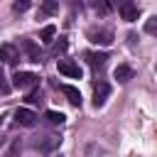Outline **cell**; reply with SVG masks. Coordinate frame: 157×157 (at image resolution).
<instances>
[{
    "mask_svg": "<svg viewBox=\"0 0 157 157\" xmlns=\"http://www.w3.org/2000/svg\"><path fill=\"white\" fill-rule=\"evenodd\" d=\"M20 150H22V142H20V140H15V142H12V147L7 150V155H5V157H17V155H20Z\"/></svg>",
    "mask_w": 157,
    "mask_h": 157,
    "instance_id": "9a60e30c",
    "label": "cell"
},
{
    "mask_svg": "<svg viewBox=\"0 0 157 157\" xmlns=\"http://www.w3.org/2000/svg\"><path fill=\"white\" fill-rule=\"evenodd\" d=\"M42 10H44V12H56V10H59V2H44Z\"/></svg>",
    "mask_w": 157,
    "mask_h": 157,
    "instance_id": "d6986e66",
    "label": "cell"
},
{
    "mask_svg": "<svg viewBox=\"0 0 157 157\" xmlns=\"http://www.w3.org/2000/svg\"><path fill=\"white\" fill-rule=\"evenodd\" d=\"M54 34H56V27H54V25H47V27L42 29V42H52Z\"/></svg>",
    "mask_w": 157,
    "mask_h": 157,
    "instance_id": "5bb4252c",
    "label": "cell"
},
{
    "mask_svg": "<svg viewBox=\"0 0 157 157\" xmlns=\"http://www.w3.org/2000/svg\"><path fill=\"white\" fill-rule=\"evenodd\" d=\"M118 12H120V17H123L125 22H135V20L140 17V7H137L135 2H130V0L120 2V5H118Z\"/></svg>",
    "mask_w": 157,
    "mask_h": 157,
    "instance_id": "3957f363",
    "label": "cell"
},
{
    "mask_svg": "<svg viewBox=\"0 0 157 157\" xmlns=\"http://www.w3.org/2000/svg\"><path fill=\"white\" fill-rule=\"evenodd\" d=\"M145 32H147V34H155V32H157V17H150V20H147Z\"/></svg>",
    "mask_w": 157,
    "mask_h": 157,
    "instance_id": "2e32d148",
    "label": "cell"
},
{
    "mask_svg": "<svg viewBox=\"0 0 157 157\" xmlns=\"http://www.w3.org/2000/svg\"><path fill=\"white\" fill-rule=\"evenodd\" d=\"M83 56H86V61H88L91 69H101L105 64V59H108V54H103V52H86Z\"/></svg>",
    "mask_w": 157,
    "mask_h": 157,
    "instance_id": "30bf717a",
    "label": "cell"
},
{
    "mask_svg": "<svg viewBox=\"0 0 157 157\" xmlns=\"http://www.w3.org/2000/svg\"><path fill=\"white\" fill-rule=\"evenodd\" d=\"M37 83H39V76L32 74V71H17V74L12 76V86L20 88V91H25V88H37Z\"/></svg>",
    "mask_w": 157,
    "mask_h": 157,
    "instance_id": "6da1fadb",
    "label": "cell"
},
{
    "mask_svg": "<svg viewBox=\"0 0 157 157\" xmlns=\"http://www.w3.org/2000/svg\"><path fill=\"white\" fill-rule=\"evenodd\" d=\"M44 120H47L49 125H64V113H59V110H47V113H44Z\"/></svg>",
    "mask_w": 157,
    "mask_h": 157,
    "instance_id": "4fadbf2b",
    "label": "cell"
},
{
    "mask_svg": "<svg viewBox=\"0 0 157 157\" xmlns=\"http://www.w3.org/2000/svg\"><path fill=\"white\" fill-rule=\"evenodd\" d=\"M61 93L69 98V103H71V105H81V93H78V88H74V86L64 83V86H61Z\"/></svg>",
    "mask_w": 157,
    "mask_h": 157,
    "instance_id": "8fae6325",
    "label": "cell"
},
{
    "mask_svg": "<svg viewBox=\"0 0 157 157\" xmlns=\"http://www.w3.org/2000/svg\"><path fill=\"white\" fill-rule=\"evenodd\" d=\"M113 76H115V78H118L120 83H128V81H130V78L135 76V71H132L130 66H125V64H120V66L115 69V74H113Z\"/></svg>",
    "mask_w": 157,
    "mask_h": 157,
    "instance_id": "7c38bea8",
    "label": "cell"
},
{
    "mask_svg": "<svg viewBox=\"0 0 157 157\" xmlns=\"http://www.w3.org/2000/svg\"><path fill=\"white\" fill-rule=\"evenodd\" d=\"M110 96V86L105 83V81H98L96 83V88H93V105L96 108H101L103 103H105V98Z\"/></svg>",
    "mask_w": 157,
    "mask_h": 157,
    "instance_id": "5b68a950",
    "label": "cell"
},
{
    "mask_svg": "<svg viewBox=\"0 0 157 157\" xmlns=\"http://www.w3.org/2000/svg\"><path fill=\"white\" fill-rule=\"evenodd\" d=\"M15 120H17L20 125H25V128L37 125V115H34L29 108H17V110H15Z\"/></svg>",
    "mask_w": 157,
    "mask_h": 157,
    "instance_id": "52a82bcc",
    "label": "cell"
},
{
    "mask_svg": "<svg viewBox=\"0 0 157 157\" xmlns=\"http://www.w3.org/2000/svg\"><path fill=\"white\" fill-rule=\"evenodd\" d=\"M88 39H91L93 44L108 47V44L113 42V32H110V29H105V27H91V29H88Z\"/></svg>",
    "mask_w": 157,
    "mask_h": 157,
    "instance_id": "7a4b0ae2",
    "label": "cell"
},
{
    "mask_svg": "<svg viewBox=\"0 0 157 157\" xmlns=\"http://www.w3.org/2000/svg\"><path fill=\"white\" fill-rule=\"evenodd\" d=\"M0 59H2L5 64H10V66H12V64L20 59L17 47H15V44H2V47H0Z\"/></svg>",
    "mask_w": 157,
    "mask_h": 157,
    "instance_id": "ba28073f",
    "label": "cell"
},
{
    "mask_svg": "<svg viewBox=\"0 0 157 157\" xmlns=\"http://www.w3.org/2000/svg\"><path fill=\"white\" fill-rule=\"evenodd\" d=\"M64 49H66V39H64V37H61V42H59V44H56V47H54V52H64Z\"/></svg>",
    "mask_w": 157,
    "mask_h": 157,
    "instance_id": "ffe728a7",
    "label": "cell"
},
{
    "mask_svg": "<svg viewBox=\"0 0 157 157\" xmlns=\"http://www.w3.org/2000/svg\"><path fill=\"white\" fill-rule=\"evenodd\" d=\"M27 101H29V103H37V101H39V93H37V91H32V93L27 96Z\"/></svg>",
    "mask_w": 157,
    "mask_h": 157,
    "instance_id": "44dd1931",
    "label": "cell"
},
{
    "mask_svg": "<svg viewBox=\"0 0 157 157\" xmlns=\"http://www.w3.org/2000/svg\"><path fill=\"white\" fill-rule=\"evenodd\" d=\"M61 145V137H54V135H49V137H44V140H34L32 142V147L34 150H39V152H52V150H56Z\"/></svg>",
    "mask_w": 157,
    "mask_h": 157,
    "instance_id": "8992f818",
    "label": "cell"
},
{
    "mask_svg": "<svg viewBox=\"0 0 157 157\" xmlns=\"http://www.w3.org/2000/svg\"><path fill=\"white\" fill-rule=\"evenodd\" d=\"M0 93H10V83H7V78L2 76V71H0Z\"/></svg>",
    "mask_w": 157,
    "mask_h": 157,
    "instance_id": "ac0fdd59",
    "label": "cell"
},
{
    "mask_svg": "<svg viewBox=\"0 0 157 157\" xmlns=\"http://www.w3.org/2000/svg\"><path fill=\"white\" fill-rule=\"evenodd\" d=\"M22 49L27 52V59H29V61H34V64H37V61H42L39 47H37V44H34L32 39H22Z\"/></svg>",
    "mask_w": 157,
    "mask_h": 157,
    "instance_id": "9c48e42d",
    "label": "cell"
},
{
    "mask_svg": "<svg viewBox=\"0 0 157 157\" xmlns=\"http://www.w3.org/2000/svg\"><path fill=\"white\" fill-rule=\"evenodd\" d=\"M27 7H29V2H27V0H22V2H20V0H17V2H15V5H12V10H15V12H25V10H27Z\"/></svg>",
    "mask_w": 157,
    "mask_h": 157,
    "instance_id": "e0dca14e",
    "label": "cell"
},
{
    "mask_svg": "<svg viewBox=\"0 0 157 157\" xmlns=\"http://www.w3.org/2000/svg\"><path fill=\"white\" fill-rule=\"evenodd\" d=\"M59 74H64V76H69V78H81V69H78V64L76 61H71V59H59Z\"/></svg>",
    "mask_w": 157,
    "mask_h": 157,
    "instance_id": "277c9868",
    "label": "cell"
}]
</instances>
